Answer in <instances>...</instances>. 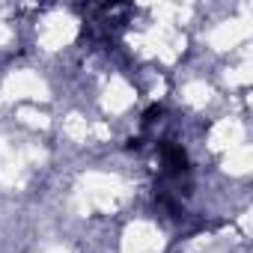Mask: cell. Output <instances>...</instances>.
<instances>
[{
  "label": "cell",
  "instance_id": "1",
  "mask_svg": "<svg viewBox=\"0 0 253 253\" xmlns=\"http://www.w3.org/2000/svg\"><path fill=\"white\" fill-rule=\"evenodd\" d=\"M161 158H164V170L170 176H182L188 170V155L182 146H173V143H164L161 146Z\"/></svg>",
  "mask_w": 253,
  "mask_h": 253
},
{
  "label": "cell",
  "instance_id": "2",
  "mask_svg": "<svg viewBox=\"0 0 253 253\" xmlns=\"http://www.w3.org/2000/svg\"><path fill=\"white\" fill-rule=\"evenodd\" d=\"M161 113H164V110L155 104V107H149V110L143 113V122H146V125H152V122H155V116H161Z\"/></svg>",
  "mask_w": 253,
  "mask_h": 253
}]
</instances>
